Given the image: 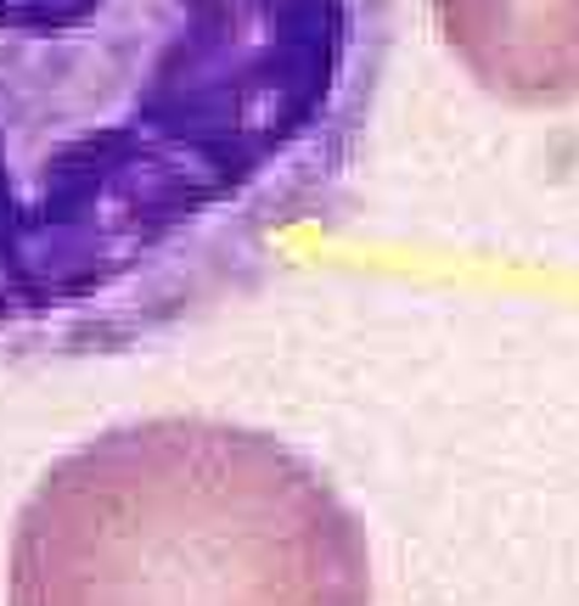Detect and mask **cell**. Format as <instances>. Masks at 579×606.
Listing matches in <instances>:
<instances>
[{
  "instance_id": "obj_3",
  "label": "cell",
  "mask_w": 579,
  "mask_h": 606,
  "mask_svg": "<svg viewBox=\"0 0 579 606\" xmlns=\"http://www.w3.org/2000/svg\"><path fill=\"white\" fill-rule=\"evenodd\" d=\"M439 46L501 108L579 101V0H428Z\"/></svg>"
},
{
  "instance_id": "obj_1",
  "label": "cell",
  "mask_w": 579,
  "mask_h": 606,
  "mask_svg": "<svg viewBox=\"0 0 579 606\" xmlns=\"http://www.w3.org/2000/svg\"><path fill=\"white\" fill-rule=\"evenodd\" d=\"M400 0H0V370L118 359L355 209Z\"/></svg>"
},
{
  "instance_id": "obj_2",
  "label": "cell",
  "mask_w": 579,
  "mask_h": 606,
  "mask_svg": "<svg viewBox=\"0 0 579 606\" xmlns=\"http://www.w3.org/2000/svg\"><path fill=\"white\" fill-rule=\"evenodd\" d=\"M7 606H372V539L287 438L141 416L40 471L12 522Z\"/></svg>"
}]
</instances>
